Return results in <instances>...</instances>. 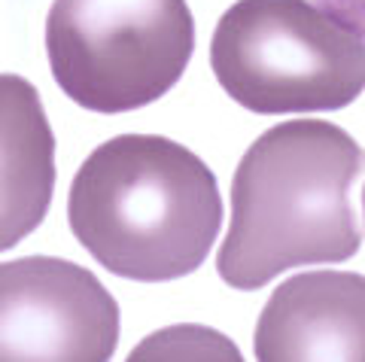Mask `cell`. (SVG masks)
Listing matches in <instances>:
<instances>
[{"mask_svg":"<svg viewBox=\"0 0 365 362\" xmlns=\"http://www.w3.org/2000/svg\"><path fill=\"white\" fill-rule=\"evenodd\" d=\"M131 359H241L235 344H228L210 329L177 326L153 335L131 353Z\"/></svg>","mask_w":365,"mask_h":362,"instance_id":"obj_8","label":"cell"},{"mask_svg":"<svg viewBox=\"0 0 365 362\" xmlns=\"http://www.w3.org/2000/svg\"><path fill=\"white\" fill-rule=\"evenodd\" d=\"M362 167L359 143L332 122L295 119L265 131L237 165L220 277L259 289L289 268L350 259L362 247L350 207Z\"/></svg>","mask_w":365,"mask_h":362,"instance_id":"obj_1","label":"cell"},{"mask_svg":"<svg viewBox=\"0 0 365 362\" xmlns=\"http://www.w3.org/2000/svg\"><path fill=\"white\" fill-rule=\"evenodd\" d=\"M210 64L253 113H326L362 95L365 37L307 0H237L216 25Z\"/></svg>","mask_w":365,"mask_h":362,"instance_id":"obj_3","label":"cell"},{"mask_svg":"<svg viewBox=\"0 0 365 362\" xmlns=\"http://www.w3.org/2000/svg\"><path fill=\"white\" fill-rule=\"evenodd\" d=\"M256 359H365V277L311 271L274 289L253 338Z\"/></svg>","mask_w":365,"mask_h":362,"instance_id":"obj_6","label":"cell"},{"mask_svg":"<svg viewBox=\"0 0 365 362\" xmlns=\"http://www.w3.org/2000/svg\"><path fill=\"white\" fill-rule=\"evenodd\" d=\"M119 344V308L104 284L64 259L0 262V359L104 362Z\"/></svg>","mask_w":365,"mask_h":362,"instance_id":"obj_5","label":"cell"},{"mask_svg":"<svg viewBox=\"0 0 365 362\" xmlns=\"http://www.w3.org/2000/svg\"><path fill=\"white\" fill-rule=\"evenodd\" d=\"M46 52L79 107L128 113L177 86L195 52V21L186 0H55Z\"/></svg>","mask_w":365,"mask_h":362,"instance_id":"obj_4","label":"cell"},{"mask_svg":"<svg viewBox=\"0 0 365 362\" xmlns=\"http://www.w3.org/2000/svg\"><path fill=\"white\" fill-rule=\"evenodd\" d=\"M67 217L76 241L110 274L165 284L207 259L222 225L216 177L168 138L125 134L76 171Z\"/></svg>","mask_w":365,"mask_h":362,"instance_id":"obj_2","label":"cell"},{"mask_svg":"<svg viewBox=\"0 0 365 362\" xmlns=\"http://www.w3.org/2000/svg\"><path fill=\"white\" fill-rule=\"evenodd\" d=\"M55 192V138L28 79L0 73V253L43 222Z\"/></svg>","mask_w":365,"mask_h":362,"instance_id":"obj_7","label":"cell"},{"mask_svg":"<svg viewBox=\"0 0 365 362\" xmlns=\"http://www.w3.org/2000/svg\"><path fill=\"white\" fill-rule=\"evenodd\" d=\"M319 9H326L329 16H335L341 25L356 31L365 37V0H314Z\"/></svg>","mask_w":365,"mask_h":362,"instance_id":"obj_9","label":"cell"},{"mask_svg":"<svg viewBox=\"0 0 365 362\" xmlns=\"http://www.w3.org/2000/svg\"><path fill=\"white\" fill-rule=\"evenodd\" d=\"M362 210H365V189H362Z\"/></svg>","mask_w":365,"mask_h":362,"instance_id":"obj_10","label":"cell"}]
</instances>
